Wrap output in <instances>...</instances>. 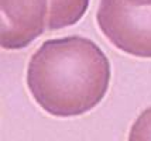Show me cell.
Returning <instances> with one entry per match:
<instances>
[{
  "instance_id": "cell-1",
  "label": "cell",
  "mask_w": 151,
  "mask_h": 141,
  "mask_svg": "<svg viewBox=\"0 0 151 141\" xmlns=\"http://www.w3.org/2000/svg\"><path fill=\"white\" fill-rule=\"evenodd\" d=\"M110 62L92 40L69 35L47 40L31 55L27 86L35 103L55 117H75L103 100Z\"/></svg>"
},
{
  "instance_id": "cell-2",
  "label": "cell",
  "mask_w": 151,
  "mask_h": 141,
  "mask_svg": "<svg viewBox=\"0 0 151 141\" xmlns=\"http://www.w3.org/2000/svg\"><path fill=\"white\" fill-rule=\"evenodd\" d=\"M96 21L122 52L151 58V0H100Z\"/></svg>"
},
{
  "instance_id": "cell-3",
  "label": "cell",
  "mask_w": 151,
  "mask_h": 141,
  "mask_svg": "<svg viewBox=\"0 0 151 141\" xmlns=\"http://www.w3.org/2000/svg\"><path fill=\"white\" fill-rule=\"evenodd\" d=\"M50 0H1V48L21 49L45 31Z\"/></svg>"
},
{
  "instance_id": "cell-4",
  "label": "cell",
  "mask_w": 151,
  "mask_h": 141,
  "mask_svg": "<svg viewBox=\"0 0 151 141\" xmlns=\"http://www.w3.org/2000/svg\"><path fill=\"white\" fill-rule=\"evenodd\" d=\"M91 0H50L47 30L57 31L76 24L89 7Z\"/></svg>"
},
{
  "instance_id": "cell-5",
  "label": "cell",
  "mask_w": 151,
  "mask_h": 141,
  "mask_svg": "<svg viewBox=\"0 0 151 141\" xmlns=\"http://www.w3.org/2000/svg\"><path fill=\"white\" fill-rule=\"evenodd\" d=\"M129 140H151V107L145 109L133 123Z\"/></svg>"
}]
</instances>
